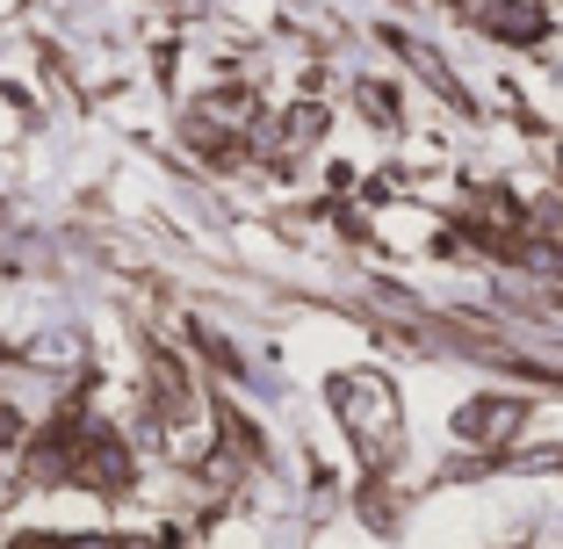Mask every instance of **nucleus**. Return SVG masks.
Masks as SVG:
<instances>
[{
	"instance_id": "obj_2",
	"label": "nucleus",
	"mask_w": 563,
	"mask_h": 549,
	"mask_svg": "<svg viewBox=\"0 0 563 549\" xmlns=\"http://www.w3.org/2000/svg\"><path fill=\"white\" fill-rule=\"evenodd\" d=\"M73 549H117V542H101V535H95V542H73Z\"/></svg>"
},
{
	"instance_id": "obj_1",
	"label": "nucleus",
	"mask_w": 563,
	"mask_h": 549,
	"mask_svg": "<svg viewBox=\"0 0 563 549\" xmlns=\"http://www.w3.org/2000/svg\"><path fill=\"white\" fill-rule=\"evenodd\" d=\"M463 15H477L492 36H514V44H534V36H542V8H534V0H463Z\"/></svg>"
}]
</instances>
